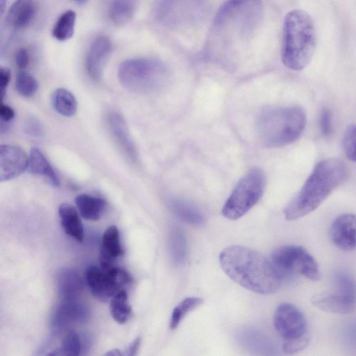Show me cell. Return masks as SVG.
<instances>
[{"mask_svg": "<svg viewBox=\"0 0 356 356\" xmlns=\"http://www.w3.org/2000/svg\"><path fill=\"white\" fill-rule=\"evenodd\" d=\"M118 76L121 84L127 90L138 93H150L165 85L169 72L161 60L143 57L122 62Z\"/></svg>", "mask_w": 356, "mask_h": 356, "instance_id": "8992f818", "label": "cell"}, {"mask_svg": "<svg viewBox=\"0 0 356 356\" xmlns=\"http://www.w3.org/2000/svg\"><path fill=\"white\" fill-rule=\"evenodd\" d=\"M309 342L310 337L307 333L298 337L284 339L282 350L286 354L293 355L306 348Z\"/></svg>", "mask_w": 356, "mask_h": 356, "instance_id": "836d02e7", "label": "cell"}, {"mask_svg": "<svg viewBox=\"0 0 356 356\" xmlns=\"http://www.w3.org/2000/svg\"><path fill=\"white\" fill-rule=\"evenodd\" d=\"M273 323L275 328L284 339L307 333V321L304 314L289 303H282L277 307Z\"/></svg>", "mask_w": 356, "mask_h": 356, "instance_id": "8fae6325", "label": "cell"}, {"mask_svg": "<svg viewBox=\"0 0 356 356\" xmlns=\"http://www.w3.org/2000/svg\"><path fill=\"white\" fill-rule=\"evenodd\" d=\"M209 11L207 0H156L152 15L160 25L173 30L197 26Z\"/></svg>", "mask_w": 356, "mask_h": 356, "instance_id": "52a82bcc", "label": "cell"}, {"mask_svg": "<svg viewBox=\"0 0 356 356\" xmlns=\"http://www.w3.org/2000/svg\"><path fill=\"white\" fill-rule=\"evenodd\" d=\"M15 116V111L9 106L1 102L0 106L1 124H8Z\"/></svg>", "mask_w": 356, "mask_h": 356, "instance_id": "f35d334b", "label": "cell"}, {"mask_svg": "<svg viewBox=\"0 0 356 356\" xmlns=\"http://www.w3.org/2000/svg\"><path fill=\"white\" fill-rule=\"evenodd\" d=\"M306 124L305 110L298 106H268L256 122L259 141L267 148L280 147L297 140Z\"/></svg>", "mask_w": 356, "mask_h": 356, "instance_id": "5b68a950", "label": "cell"}, {"mask_svg": "<svg viewBox=\"0 0 356 356\" xmlns=\"http://www.w3.org/2000/svg\"><path fill=\"white\" fill-rule=\"evenodd\" d=\"M105 355H121L122 353L120 352L119 350H112L109 352L106 353Z\"/></svg>", "mask_w": 356, "mask_h": 356, "instance_id": "7bdbcfd3", "label": "cell"}, {"mask_svg": "<svg viewBox=\"0 0 356 356\" xmlns=\"http://www.w3.org/2000/svg\"><path fill=\"white\" fill-rule=\"evenodd\" d=\"M16 65L20 69H24L29 64V57L28 51L24 48L19 49L15 54Z\"/></svg>", "mask_w": 356, "mask_h": 356, "instance_id": "ab89813d", "label": "cell"}, {"mask_svg": "<svg viewBox=\"0 0 356 356\" xmlns=\"http://www.w3.org/2000/svg\"><path fill=\"white\" fill-rule=\"evenodd\" d=\"M36 13V5L33 0H15L10 7L6 16L8 26L22 29L33 21Z\"/></svg>", "mask_w": 356, "mask_h": 356, "instance_id": "d6986e66", "label": "cell"}, {"mask_svg": "<svg viewBox=\"0 0 356 356\" xmlns=\"http://www.w3.org/2000/svg\"><path fill=\"white\" fill-rule=\"evenodd\" d=\"M74 3L78 5H84L86 4L89 0H71Z\"/></svg>", "mask_w": 356, "mask_h": 356, "instance_id": "f6af8a7d", "label": "cell"}, {"mask_svg": "<svg viewBox=\"0 0 356 356\" xmlns=\"http://www.w3.org/2000/svg\"><path fill=\"white\" fill-rule=\"evenodd\" d=\"M24 131L31 137H40L43 134V127L40 122L35 118H27L24 123Z\"/></svg>", "mask_w": 356, "mask_h": 356, "instance_id": "8d00e7d4", "label": "cell"}, {"mask_svg": "<svg viewBox=\"0 0 356 356\" xmlns=\"http://www.w3.org/2000/svg\"><path fill=\"white\" fill-rule=\"evenodd\" d=\"M348 176V168L339 159L330 158L318 162L285 207V219L297 220L314 211Z\"/></svg>", "mask_w": 356, "mask_h": 356, "instance_id": "3957f363", "label": "cell"}, {"mask_svg": "<svg viewBox=\"0 0 356 356\" xmlns=\"http://www.w3.org/2000/svg\"><path fill=\"white\" fill-rule=\"evenodd\" d=\"M107 122L111 134L121 151L130 161L137 163L138 152L124 118L117 112H111Z\"/></svg>", "mask_w": 356, "mask_h": 356, "instance_id": "2e32d148", "label": "cell"}, {"mask_svg": "<svg viewBox=\"0 0 356 356\" xmlns=\"http://www.w3.org/2000/svg\"><path fill=\"white\" fill-rule=\"evenodd\" d=\"M266 186L264 172L260 168L249 170L237 183L226 200L222 216L236 220L248 213L262 197Z\"/></svg>", "mask_w": 356, "mask_h": 356, "instance_id": "ba28073f", "label": "cell"}, {"mask_svg": "<svg viewBox=\"0 0 356 356\" xmlns=\"http://www.w3.org/2000/svg\"><path fill=\"white\" fill-rule=\"evenodd\" d=\"M140 343V337H138L129 345V346L126 349L124 355H127V356L135 355L138 349Z\"/></svg>", "mask_w": 356, "mask_h": 356, "instance_id": "60d3db41", "label": "cell"}, {"mask_svg": "<svg viewBox=\"0 0 356 356\" xmlns=\"http://www.w3.org/2000/svg\"><path fill=\"white\" fill-rule=\"evenodd\" d=\"M110 311L113 318L118 323L123 324L129 320L131 307L125 290L120 291L112 298Z\"/></svg>", "mask_w": 356, "mask_h": 356, "instance_id": "83f0119b", "label": "cell"}, {"mask_svg": "<svg viewBox=\"0 0 356 356\" xmlns=\"http://www.w3.org/2000/svg\"><path fill=\"white\" fill-rule=\"evenodd\" d=\"M51 102L54 109L63 116L71 117L76 111V100L74 96L65 88H57L52 94Z\"/></svg>", "mask_w": 356, "mask_h": 356, "instance_id": "484cf974", "label": "cell"}, {"mask_svg": "<svg viewBox=\"0 0 356 356\" xmlns=\"http://www.w3.org/2000/svg\"><path fill=\"white\" fill-rule=\"evenodd\" d=\"M169 205L178 218L188 224L198 226L204 222V217L200 211L186 200L172 198L170 200Z\"/></svg>", "mask_w": 356, "mask_h": 356, "instance_id": "d4e9b609", "label": "cell"}, {"mask_svg": "<svg viewBox=\"0 0 356 356\" xmlns=\"http://www.w3.org/2000/svg\"><path fill=\"white\" fill-rule=\"evenodd\" d=\"M29 156L19 147L1 145L0 147V181L13 179L28 169Z\"/></svg>", "mask_w": 356, "mask_h": 356, "instance_id": "4fadbf2b", "label": "cell"}, {"mask_svg": "<svg viewBox=\"0 0 356 356\" xmlns=\"http://www.w3.org/2000/svg\"><path fill=\"white\" fill-rule=\"evenodd\" d=\"M330 236L332 243L345 251L356 248V215L342 214L333 221Z\"/></svg>", "mask_w": 356, "mask_h": 356, "instance_id": "9a60e30c", "label": "cell"}, {"mask_svg": "<svg viewBox=\"0 0 356 356\" xmlns=\"http://www.w3.org/2000/svg\"><path fill=\"white\" fill-rule=\"evenodd\" d=\"M203 303V299L189 297L181 301L173 309L170 321V327L174 330L178 327L185 316Z\"/></svg>", "mask_w": 356, "mask_h": 356, "instance_id": "f546056e", "label": "cell"}, {"mask_svg": "<svg viewBox=\"0 0 356 356\" xmlns=\"http://www.w3.org/2000/svg\"><path fill=\"white\" fill-rule=\"evenodd\" d=\"M138 0H111L108 15L111 22L117 26L129 22L134 15Z\"/></svg>", "mask_w": 356, "mask_h": 356, "instance_id": "cb8c5ba5", "label": "cell"}, {"mask_svg": "<svg viewBox=\"0 0 356 356\" xmlns=\"http://www.w3.org/2000/svg\"><path fill=\"white\" fill-rule=\"evenodd\" d=\"M83 282L79 274L70 268L60 270L58 276V288L63 300H76L83 289Z\"/></svg>", "mask_w": 356, "mask_h": 356, "instance_id": "ffe728a7", "label": "cell"}, {"mask_svg": "<svg viewBox=\"0 0 356 356\" xmlns=\"http://www.w3.org/2000/svg\"><path fill=\"white\" fill-rule=\"evenodd\" d=\"M264 14L261 0H227L217 12L208 40V51L230 53L257 31Z\"/></svg>", "mask_w": 356, "mask_h": 356, "instance_id": "6da1fadb", "label": "cell"}, {"mask_svg": "<svg viewBox=\"0 0 356 356\" xmlns=\"http://www.w3.org/2000/svg\"><path fill=\"white\" fill-rule=\"evenodd\" d=\"M334 278L339 291L356 296V282L353 278L343 272L336 273Z\"/></svg>", "mask_w": 356, "mask_h": 356, "instance_id": "e575fe53", "label": "cell"}, {"mask_svg": "<svg viewBox=\"0 0 356 356\" xmlns=\"http://www.w3.org/2000/svg\"><path fill=\"white\" fill-rule=\"evenodd\" d=\"M316 47V29L312 17L301 9L288 12L282 29V63L292 70H302L312 60Z\"/></svg>", "mask_w": 356, "mask_h": 356, "instance_id": "277c9868", "label": "cell"}, {"mask_svg": "<svg viewBox=\"0 0 356 356\" xmlns=\"http://www.w3.org/2000/svg\"><path fill=\"white\" fill-rule=\"evenodd\" d=\"M224 272L235 282L259 294H270L280 288L283 276L259 252L241 245H231L219 255Z\"/></svg>", "mask_w": 356, "mask_h": 356, "instance_id": "7a4b0ae2", "label": "cell"}, {"mask_svg": "<svg viewBox=\"0 0 356 356\" xmlns=\"http://www.w3.org/2000/svg\"><path fill=\"white\" fill-rule=\"evenodd\" d=\"M76 14L73 10L65 11L55 22L53 29V37L59 41L70 39L74 33Z\"/></svg>", "mask_w": 356, "mask_h": 356, "instance_id": "4316f807", "label": "cell"}, {"mask_svg": "<svg viewBox=\"0 0 356 356\" xmlns=\"http://www.w3.org/2000/svg\"><path fill=\"white\" fill-rule=\"evenodd\" d=\"M123 254L120 241V233L115 225L108 227L104 232L100 249V266L114 265V261Z\"/></svg>", "mask_w": 356, "mask_h": 356, "instance_id": "ac0fdd59", "label": "cell"}, {"mask_svg": "<svg viewBox=\"0 0 356 356\" xmlns=\"http://www.w3.org/2000/svg\"><path fill=\"white\" fill-rule=\"evenodd\" d=\"M7 0H0V11L1 14H3L6 7Z\"/></svg>", "mask_w": 356, "mask_h": 356, "instance_id": "ee69618b", "label": "cell"}, {"mask_svg": "<svg viewBox=\"0 0 356 356\" xmlns=\"http://www.w3.org/2000/svg\"><path fill=\"white\" fill-rule=\"evenodd\" d=\"M10 80V71L8 67L0 68V92L1 98L3 100L6 95V88Z\"/></svg>", "mask_w": 356, "mask_h": 356, "instance_id": "74e56055", "label": "cell"}, {"mask_svg": "<svg viewBox=\"0 0 356 356\" xmlns=\"http://www.w3.org/2000/svg\"><path fill=\"white\" fill-rule=\"evenodd\" d=\"M170 252L172 262L182 265L186 258V241L184 232L178 227L172 228L170 235Z\"/></svg>", "mask_w": 356, "mask_h": 356, "instance_id": "f1b7e54d", "label": "cell"}, {"mask_svg": "<svg viewBox=\"0 0 356 356\" xmlns=\"http://www.w3.org/2000/svg\"><path fill=\"white\" fill-rule=\"evenodd\" d=\"M319 127L322 135L329 137L332 132V115L327 108H322L319 117Z\"/></svg>", "mask_w": 356, "mask_h": 356, "instance_id": "d590c367", "label": "cell"}, {"mask_svg": "<svg viewBox=\"0 0 356 356\" xmlns=\"http://www.w3.org/2000/svg\"><path fill=\"white\" fill-rule=\"evenodd\" d=\"M349 340L356 346V321L353 322L348 331Z\"/></svg>", "mask_w": 356, "mask_h": 356, "instance_id": "b9f144b4", "label": "cell"}, {"mask_svg": "<svg viewBox=\"0 0 356 356\" xmlns=\"http://www.w3.org/2000/svg\"><path fill=\"white\" fill-rule=\"evenodd\" d=\"M82 351V341L74 331H70L64 337L62 345L58 349L49 353V355H79Z\"/></svg>", "mask_w": 356, "mask_h": 356, "instance_id": "4dcf8cb0", "label": "cell"}, {"mask_svg": "<svg viewBox=\"0 0 356 356\" xmlns=\"http://www.w3.org/2000/svg\"><path fill=\"white\" fill-rule=\"evenodd\" d=\"M75 203L81 216L93 221L101 218L106 207L104 199L86 193L78 195Z\"/></svg>", "mask_w": 356, "mask_h": 356, "instance_id": "603a6c76", "label": "cell"}, {"mask_svg": "<svg viewBox=\"0 0 356 356\" xmlns=\"http://www.w3.org/2000/svg\"><path fill=\"white\" fill-rule=\"evenodd\" d=\"M17 91L24 97L33 96L38 88L37 80L30 74L26 72L19 73L15 81Z\"/></svg>", "mask_w": 356, "mask_h": 356, "instance_id": "1f68e13d", "label": "cell"}, {"mask_svg": "<svg viewBox=\"0 0 356 356\" xmlns=\"http://www.w3.org/2000/svg\"><path fill=\"white\" fill-rule=\"evenodd\" d=\"M343 149L347 158L356 162V124H350L346 130Z\"/></svg>", "mask_w": 356, "mask_h": 356, "instance_id": "d6a6232c", "label": "cell"}, {"mask_svg": "<svg viewBox=\"0 0 356 356\" xmlns=\"http://www.w3.org/2000/svg\"><path fill=\"white\" fill-rule=\"evenodd\" d=\"M58 214L65 232L76 241L83 239V227L76 209L70 204L63 203L58 208Z\"/></svg>", "mask_w": 356, "mask_h": 356, "instance_id": "44dd1931", "label": "cell"}, {"mask_svg": "<svg viewBox=\"0 0 356 356\" xmlns=\"http://www.w3.org/2000/svg\"><path fill=\"white\" fill-rule=\"evenodd\" d=\"M29 172L33 175L47 178L54 186L59 185V179L42 152L36 147H32L29 156Z\"/></svg>", "mask_w": 356, "mask_h": 356, "instance_id": "7402d4cb", "label": "cell"}, {"mask_svg": "<svg viewBox=\"0 0 356 356\" xmlns=\"http://www.w3.org/2000/svg\"><path fill=\"white\" fill-rule=\"evenodd\" d=\"M86 280L92 295L101 300L113 298L131 282L130 275L114 265L90 266L86 272Z\"/></svg>", "mask_w": 356, "mask_h": 356, "instance_id": "30bf717a", "label": "cell"}, {"mask_svg": "<svg viewBox=\"0 0 356 356\" xmlns=\"http://www.w3.org/2000/svg\"><path fill=\"white\" fill-rule=\"evenodd\" d=\"M112 51V42L106 35H98L91 42L86 58V70L92 80L101 79Z\"/></svg>", "mask_w": 356, "mask_h": 356, "instance_id": "7c38bea8", "label": "cell"}, {"mask_svg": "<svg viewBox=\"0 0 356 356\" xmlns=\"http://www.w3.org/2000/svg\"><path fill=\"white\" fill-rule=\"evenodd\" d=\"M88 317V310L76 300H65L55 312L52 325L56 330L63 329L73 323L85 321Z\"/></svg>", "mask_w": 356, "mask_h": 356, "instance_id": "e0dca14e", "label": "cell"}, {"mask_svg": "<svg viewBox=\"0 0 356 356\" xmlns=\"http://www.w3.org/2000/svg\"><path fill=\"white\" fill-rule=\"evenodd\" d=\"M311 302L316 308L333 314H346L356 309V296L340 291L316 293L311 298Z\"/></svg>", "mask_w": 356, "mask_h": 356, "instance_id": "5bb4252c", "label": "cell"}, {"mask_svg": "<svg viewBox=\"0 0 356 356\" xmlns=\"http://www.w3.org/2000/svg\"><path fill=\"white\" fill-rule=\"evenodd\" d=\"M272 263L283 277L295 273L312 281H317L321 277L318 263L300 246L277 248L273 252Z\"/></svg>", "mask_w": 356, "mask_h": 356, "instance_id": "9c48e42d", "label": "cell"}]
</instances>
